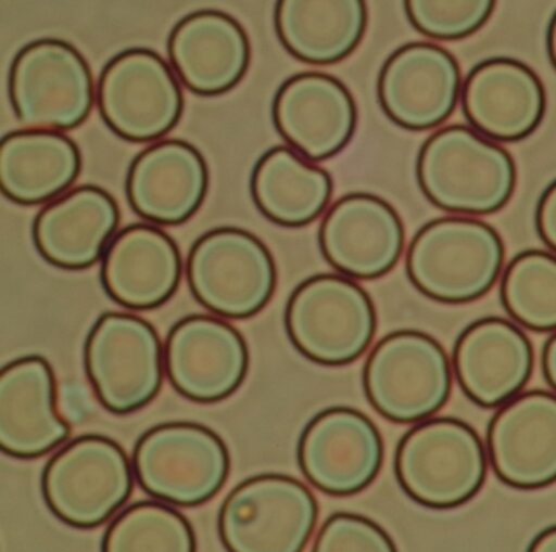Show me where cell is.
Returning <instances> with one entry per match:
<instances>
[{
	"label": "cell",
	"mask_w": 556,
	"mask_h": 552,
	"mask_svg": "<svg viewBox=\"0 0 556 552\" xmlns=\"http://www.w3.org/2000/svg\"><path fill=\"white\" fill-rule=\"evenodd\" d=\"M405 242L402 217L389 201L372 193H350L334 201L318 229L325 261L353 281L389 274L402 259Z\"/></svg>",
	"instance_id": "16"
},
{
	"label": "cell",
	"mask_w": 556,
	"mask_h": 552,
	"mask_svg": "<svg viewBox=\"0 0 556 552\" xmlns=\"http://www.w3.org/2000/svg\"><path fill=\"white\" fill-rule=\"evenodd\" d=\"M317 519V499L304 483L258 474L226 497L217 529L227 552H304Z\"/></svg>",
	"instance_id": "11"
},
{
	"label": "cell",
	"mask_w": 556,
	"mask_h": 552,
	"mask_svg": "<svg viewBox=\"0 0 556 552\" xmlns=\"http://www.w3.org/2000/svg\"><path fill=\"white\" fill-rule=\"evenodd\" d=\"M451 360L462 393L480 408L497 409L526 389L533 347L513 320L484 317L458 334Z\"/></svg>",
	"instance_id": "20"
},
{
	"label": "cell",
	"mask_w": 556,
	"mask_h": 552,
	"mask_svg": "<svg viewBox=\"0 0 556 552\" xmlns=\"http://www.w3.org/2000/svg\"><path fill=\"white\" fill-rule=\"evenodd\" d=\"M56 376L41 356L12 360L0 372V450L35 460L70 438L71 425L56 406Z\"/></svg>",
	"instance_id": "22"
},
{
	"label": "cell",
	"mask_w": 556,
	"mask_h": 552,
	"mask_svg": "<svg viewBox=\"0 0 556 552\" xmlns=\"http://www.w3.org/2000/svg\"><path fill=\"white\" fill-rule=\"evenodd\" d=\"M84 365L103 408L126 415L157 398L165 375V350L144 318L106 311L90 328Z\"/></svg>",
	"instance_id": "10"
},
{
	"label": "cell",
	"mask_w": 556,
	"mask_h": 552,
	"mask_svg": "<svg viewBox=\"0 0 556 552\" xmlns=\"http://www.w3.org/2000/svg\"><path fill=\"white\" fill-rule=\"evenodd\" d=\"M9 99L25 128L73 131L89 119L97 103L92 69L67 41H31L12 61Z\"/></svg>",
	"instance_id": "8"
},
{
	"label": "cell",
	"mask_w": 556,
	"mask_h": 552,
	"mask_svg": "<svg viewBox=\"0 0 556 552\" xmlns=\"http://www.w3.org/2000/svg\"><path fill=\"white\" fill-rule=\"evenodd\" d=\"M282 48L301 63L331 66L359 48L367 30L363 0H282L275 8Z\"/></svg>",
	"instance_id": "27"
},
{
	"label": "cell",
	"mask_w": 556,
	"mask_h": 552,
	"mask_svg": "<svg viewBox=\"0 0 556 552\" xmlns=\"http://www.w3.org/2000/svg\"><path fill=\"white\" fill-rule=\"evenodd\" d=\"M312 552H399L389 532L364 515L338 512L328 516Z\"/></svg>",
	"instance_id": "32"
},
{
	"label": "cell",
	"mask_w": 556,
	"mask_h": 552,
	"mask_svg": "<svg viewBox=\"0 0 556 552\" xmlns=\"http://www.w3.org/2000/svg\"><path fill=\"white\" fill-rule=\"evenodd\" d=\"M115 197L96 184L73 188L35 217V248L45 261L66 271H83L102 261L118 233Z\"/></svg>",
	"instance_id": "25"
},
{
	"label": "cell",
	"mask_w": 556,
	"mask_h": 552,
	"mask_svg": "<svg viewBox=\"0 0 556 552\" xmlns=\"http://www.w3.org/2000/svg\"><path fill=\"white\" fill-rule=\"evenodd\" d=\"M333 178L288 145H276L256 161L250 194L269 222L302 229L325 216L333 196Z\"/></svg>",
	"instance_id": "28"
},
{
	"label": "cell",
	"mask_w": 556,
	"mask_h": 552,
	"mask_svg": "<svg viewBox=\"0 0 556 552\" xmlns=\"http://www.w3.org/2000/svg\"><path fill=\"white\" fill-rule=\"evenodd\" d=\"M383 457L382 434L372 419L346 406L315 414L299 438L302 474L327 496L363 492L379 476Z\"/></svg>",
	"instance_id": "14"
},
{
	"label": "cell",
	"mask_w": 556,
	"mask_h": 552,
	"mask_svg": "<svg viewBox=\"0 0 556 552\" xmlns=\"http://www.w3.org/2000/svg\"><path fill=\"white\" fill-rule=\"evenodd\" d=\"M452 383V360L442 344L425 331L387 334L364 363L367 401L395 424H418L435 418L451 398Z\"/></svg>",
	"instance_id": "4"
},
{
	"label": "cell",
	"mask_w": 556,
	"mask_h": 552,
	"mask_svg": "<svg viewBox=\"0 0 556 552\" xmlns=\"http://www.w3.org/2000/svg\"><path fill=\"white\" fill-rule=\"evenodd\" d=\"M503 266L500 232L475 217L429 220L413 235L405 255L413 287L444 305L480 300L500 281Z\"/></svg>",
	"instance_id": "2"
},
{
	"label": "cell",
	"mask_w": 556,
	"mask_h": 552,
	"mask_svg": "<svg viewBox=\"0 0 556 552\" xmlns=\"http://www.w3.org/2000/svg\"><path fill=\"white\" fill-rule=\"evenodd\" d=\"M210 191L206 158L190 142L165 139L136 155L126 177L132 213L157 227L187 223Z\"/></svg>",
	"instance_id": "21"
},
{
	"label": "cell",
	"mask_w": 556,
	"mask_h": 552,
	"mask_svg": "<svg viewBox=\"0 0 556 552\" xmlns=\"http://www.w3.org/2000/svg\"><path fill=\"white\" fill-rule=\"evenodd\" d=\"M102 552H197V536L187 516L174 505L139 500L112 519Z\"/></svg>",
	"instance_id": "30"
},
{
	"label": "cell",
	"mask_w": 556,
	"mask_h": 552,
	"mask_svg": "<svg viewBox=\"0 0 556 552\" xmlns=\"http://www.w3.org/2000/svg\"><path fill=\"white\" fill-rule=\"evenodd\" d=\"M131 461L141 489L174 506L210 502L230 474L226 441L197 422H167L149 428L136 441Z\"/></svg>",
	"instance_id": "7"
},
{
	"label": "cell",
	"mask_w": 556,
	"mask_h": 552,
	"mask_svg": "<svg viewBox=\"0 0 556 552\" xmlns=\"http://www.w3.org/2000/svg\"><path fill=\"white\" fill-rule=\"evenodd\" d=\"M125 448L105 435H83L56 451L41 474V492L66 525L92 529L116 516L135 489Z\"/></svg>",
	"instance_id": "6"
},
{
	"label": "cell",
	"mask_w": 556,
	"mask_h": 552,
	"mask_svg": "<svg viewBox=\"0 0 556 552\" xmlns=\"http://www.w3.org/2000/svg\"><path fill=\"white\" fill-rule=\"evenodd\" d=\"M535 229L540 240L556 255V180L539 197L535 207Z\"/></svg>",
	"instance_id": "33"
},
{
	"label": "cell",
	"mask_w": 556,
	"mask_h": 552,
	"mask_svg": "<svg viewBox=\"0 0 556 552\" xmlns=\"http://www.w3.org/2000/svg\"><path fill=\"white\" fill-rule=\"evenodd\" d=\"M546 54H548L549 63L556 70V11L552 15L548 28H546Z\"/></svg>",
	"instance_id": "36"
},
{
	"label": "cell",
	"mask_w": 556,
	"mask_h": 552,
	"mask_svg": "<svg viewBox=\"0 0 556 552\" xmlns=\"http://www.w3.org/2000/svg\"><path fill=\"white\" fill-rule=\"evenodd\" d=\"M80 171L83 154L66 132L18 129L0 142V190L18 206L53 203Z\"/></svg>",
	"instance_id": "26"
},
{
	"label": "cell",
	"mask_w": 556,
	"mask_h": 552,
	"mask_svg": "<svg viewBox=\"0 0 556 552\" xmlns=\"http://www.w3.org/2000/svg\"><path fill=\"white\" fill-rule=\"evenodd\" d=\"M165 375L190 401L214 405L245 382L250 352L245 337L213 314H190L168 331L164 344Z\"/></svg>",
	"instance_id": "15"
},
{
	"label": "cell",
	"mask_w": 556,
	"mask_h": 552,
	"mask_svg": "<svg viewBox=\"0 0 556 552\" xmlns=\"http://www.w3.org/2000/svg\"><path fill=\"white\" fill-rule=\"evenodd\" d=\"M187 281L210 313L249 320L271 301L278 274L271 252L258 236L239 227H217L191 246Z\"/></svg>",
	"instance_id": "9"
},
{
	"label": "cell",
	"mask_w": 556,
	"mask_h": 552,
	"mask_svg": "<svg viewBox=\"0 0 556 552\" xmlns=\"http://www.w3.org/2000/svg\"><path fill=\"white\" fill-rule=\"evenodd\" d=\"M460 108L467 126L496 142L530 138L546 113L539 74L514 57H490L471 67L462 84Z\"/></svg>",
	"instance_id": "19"
},
{
	"label": "cell",
	"mask_w": 556,
	"mask_h": 552,
	"mask_svg": "<svg viewBox=\"0 0 556 552\" xmlns=\"http://www.w3.org/2000/svg\"><path fill=\"white\" fill-rule=\"evenodd\" d=\"M409 24L422 37L434 41H460L478 34L490 22L496 2L493 0H408L403 4Z\"/></svg>",
	"instance_id": "31"
},
{
	"label": "cell",
	"mask_w": 556,
	"mask_h": 552,
	"mask_svg": "<svg viewBox=\"0 0 556 552\" xmlns=\"http://www.w3.org/2000/svg\"><path fill=\"white\" fill-rule=\"evenodd\" d=\"M292 346L314 363L344 367L369 349L377 313L366 288L341 274H315L298 285L285 313Z\"/></svg>",
	"instance_id": "5"
},
{
	"label": "cell",
	"mask_w": 556,
	"mask_h": 552,
	"mask_svg": "<svg viewBox=\"0 0 556 552\" xmlns=\"http://www.w3.org/2000/svg\"><path fill=\"white\" fill-rule=\"evenodd\" d=\"M527 552H556V525L542 529L530 541Z\"/></svg>",
	"instance_id": "35"
},
{
	"label": "cell",
	"mask_w": 556,
	"mask_h": 552,
	"mask_svg": "<svg viewBox=\"0 0 556 552\" xmlns=\"http://www.w3.org/2000/svg\"><path fill=\"white\" fill-rule=\"evenodd\" d=\"M497 479L519 490L556 483V393L529 389L496 409L486 431Z\"/></svg>",
	"instance_id": "18"
},
{
	"label": "cell",
	"mask_w": 556,
	"mask_h": 552,
	"mask_svg": "<svg viewBox=\"0 0 556 552\" xmlns=\"http://www.w3.org/2000/svg\"><path fill=\"white\" fill-rule=\"evenodd\" d=\"M416 181L432 206L477 219L500 213L513 200L517 168L503 145L470 126L451 125L422 142Z\"/></svg>",
	"instance_id": "1"
},
{
	"label": "cell",
	"mask_w": 556,
	"mask_h": 552,
	"mask_svg": "<svg viewBox=\"0 0 556 552\" xmlns=\"http://www.w3.org/2000/svg\"><path fill=\"white\" fill-rule=\"evenodd\" d=\"M462 70L457 57L432 41H413L393 51L377 79L383 115L405 131L438 129L460 105Z\"/></svg>",
	"instance_id": "13"
},
{
	"label": "cell",
	"mask_w": 556,
	"mask_h": 552,
	"mask_svg": "<svg viewBox=\"0 0 556 552\" xmlns=\"http://www.w3.org/2000/svg\"><path fill=\"white\" fill-rule=\"evenodd\" d=\"M271 115L286 145L312 164L337 157L356 134V100L331 74L289 77L275 93Z\"/></svg>",
	"instance_id": "17"
},
{
	"label": "cell",
	"mask_w": 556,
	"mask_h": 552,
	"mask_svg": "<svg viewBox=\"0 0 556 552\" xmlns=\"http://www.w3.org/2000/svg\"><path fill=\"white\" fill-rule=\"evenodd\" d=\"M486 445L467 422L435 415L413 424L396 445L395 476L419 505L451 510L470 502L486 480Z\"/></svg>",
	"instance_id": "3"
},
{
	"label": "cell",
	"mask_w": 556,
	"mask_h": 552,
	"mask_svg": "<svg viewBox=\"0 0 556 552\" xmlns=\"http://www.w3.org/2000/svg\"><path fill=\"white\" fill-rule=\"evenodd\" d=\"M540 367H542L543 378L556 393V333H553L543 344Z\"/></svg>",
	"instance_id": "34"
},
{
	"label": "cell",
	"mask_w": 556,
	"mask_h": 552,
	"mask_svg": "<svg viewBox=\"0 0 556 552\" xmlns=\"http://www.w3.org/2000/svg\"><path fill=\"white\" fill-rule=\"evenodd\" d=\"M97 106L106 128L123 141L155 144L180 123L184 89L161 54L131 48L113 56L100 73Z\"/></svg>",
	"instance_id": "12"
},
{
	"label": "cell",
	"mask_w": 556,
	"mask_h": 552,
	"mask_svg": "<svg viewBox=\"0 0 556 552\" xmlns=\"http://www.w3.org/2000/svg\"><path fill=\"white\" fill-rule=\"evenodd\" d=\"M168 60L184 87L198 97H220L249 73L252 48L242 25L220 11L181 18L168 37Z\"/></svg>",
	"instance_id": "24"
},
{
	"label": "cell",
	"mask_w": 556,
	"mask_h": 552,
	"mask_svg": "<svg viewBox=\"0 0 556 552\" xmlns=\"http://www.w3.org/2000/svg\"><path fill=\"white\" fill-rule=\"evenodd\" d=\"M504 311L533 333H556V255L526 249L510 259L500 279Z\"/></svg>",
	"instance_id": "29"
},
{
	"label": "cell",
	"mask_w": 556,
	"mask_h": 552,
	"mask_svg": "<svg viewBox=\"0 0 556 552\" xmlns=\"http://www.w3.org/2000/svg\"><path fill=\"white\" fill-rule=\"evenodd\" d=\"M180 246L161 227L131 223L116 233L100 269L103 291L119 307L149 311L167 304L181 284Z\"/></svg>",
	"instance_id": "23"
}]
</instances>
